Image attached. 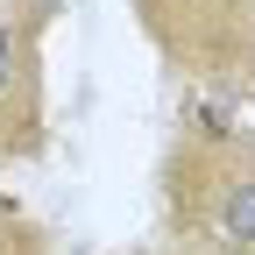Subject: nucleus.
Segmentation results:
<instances>
[{"instance_id":"obj_1","label":"nucleus","mask_w":255,"mask_h":255,"mask_svg":"<svg viewBox=\"0 0 255 255\" xmlns=\"http://www.w3.org/2000/svg\"><path fill=\"white\" fill-rule=\"evenodd\" d=\"M36 0H0V149H28L36 128Z\"/></svg>"},{"instance_id":"obj_2","label":"nucleus","mask_w":255,"mask_h":255,"mask_svg":"<svg viewBox=\"0 0 255 255\" xmlns=\"http://www.w3.org/2000/svg\"><path fill=\"white\" fill-rule=\"evenodd\" d=\"M206 234L227 255H255V163H220L206 191Z\"/></svg>"}]
</instances>
